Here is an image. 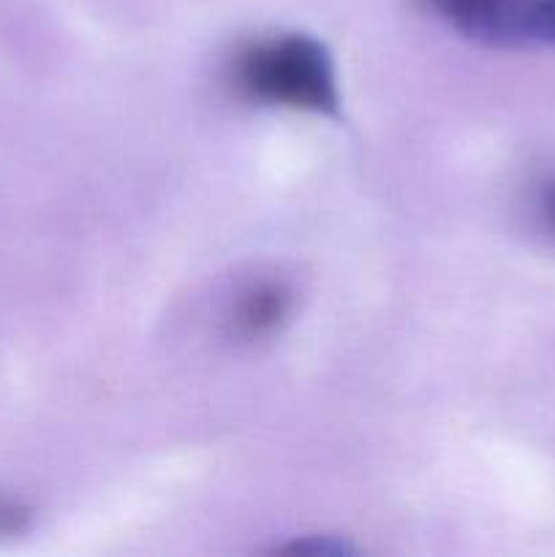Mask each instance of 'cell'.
<instances>
[{
  "mask_svg": "<svg viewBox=\"0 0 555 557\" xmlns=\"http://www.w3.org/2000/svg\"><path fill=\"white\" fill-rule=\"evenodd\" d=\"M542 207H544V215H547L550 223L555 226V185H547V188H544Z\"/></svg>",
  "mask_w": 555,
  "mask_h": 557,
  "instance_id": "cell-6",
  "label": "cell"
},
{
  "mask_svg": "<svg viewBox=\"0 0 555 557\" xmlns=\"http://www.w3.org/2000/svg\"><path fill=\"white\" fill-rule=\"evenodd\" d=\"M292 310V292L281 283H261L250 288L237 308V332L245 337H264L275 332Z\"/></svg>",
  "mask_w": 555,
  "mask_h": 557,
  "instance_id": "cell-3",
  "label": "cell"
},
{
  "mask_svg": "<svg viewBox=\"0 0 555 557\" xmlns=\"http://www.w3.org/2000/svg\"><path fill=\"white\" fill-rule=\"evenodd\" d=\"M27 509L11 500H0V533H20L27 525Z\"/></svg>",
  "mask_w": 555,
  "mask_h": 557,
  "instance_id": "cell-5",
  "label": "cell"
},
{
  "mask_svg": "<svg viewBox=\"0 0 555 557\" xmlns=\"http://www.w3.org/2000/svg\"><path fill=\"white\" fill-rule=\"evenodd\" d=\"M237 85L250 98L305 112L337 114L335 63L324 44L310 36H283L245 49L237 60Z\"/></svg>",
  "mask_w": 555,
  "mask_h": 557,
  "instance_id": "cell-1",
  "label": "cell"
},
{
  "mask_svg": "<svg viewBox=\"0 0 555 557\" xmlns=\"http://www.w3.org/2000/svg\"><path fill=\"white\" fill-rule=\"evenodd\" d=\"M452 27L493 47L547 44V0H422Z\"/></svg>",
  "mask_w": 555,
  "mask_h": 557,
  "instance_id": "cell-2",
  "label": "cell"
},
{
  "mask_svg": "<svg viewBox=\"0 0 555 557\" xmlns=\"http://www.w3.org/2000/svg\"><path fill=\"white\" fill-rule=\"evenodd\" d=\"M281 553L310 555V557H343V555H354V547L335 536H308L303 539V542L286 544V547H281Z\"/></svg>",
  "mask_w": 555,
  "mask_h": 557,
  "instance_id": "cell-4",
  "label": "cell"
}]
</instances>
